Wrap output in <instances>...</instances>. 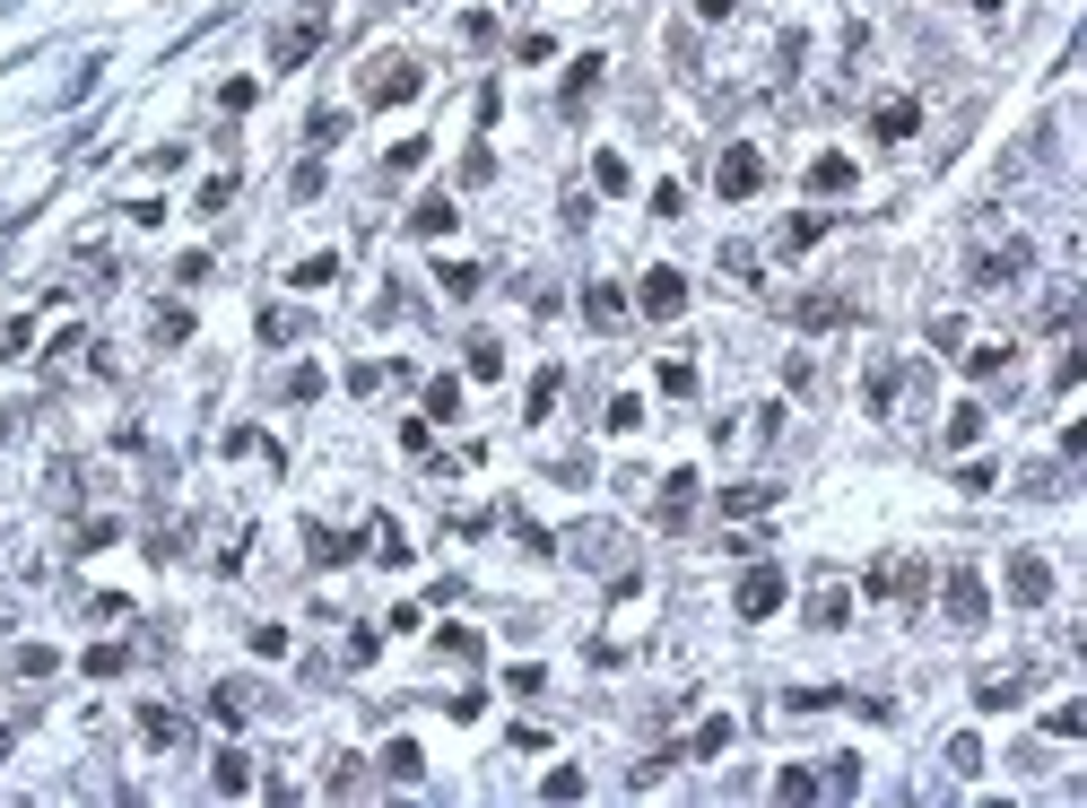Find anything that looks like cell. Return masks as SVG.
Here are the masks:
<instances>
[{
	"label": "cell",
	"instance_id": "obj_17",
	"mask_svg": "<svg viewBox=\"0 0 1087 808\" xmlns=\"http://www.w3.org/2000/svg\"><path fill=\"white\" fill-rule=\"evenodd\" d=\"M601 53H584V61H575V70H566V114H584V105H592V88H601Z\"/></svg>",
	"mask_w": 1087,
	"mask_h": 808
},
{
	"label": "cell",
	"instance_id": "obj_10",
	"mask_svg": "<svg viewBox=\"0 0 1087 808\" xmlns=\"http://www.w3.org/2000/svg\"><path fill=\"white\" fill-rule=\"evenodd\" d=\"M1009 600H1018V608H1044V600H1053V566H1044V557H1009Z\"/></svg>",
	"mask_w": 1087,
	"mask_h": 808
},
{
	"label": "cell",
	"instance_id": "obj_13",
	"mask_svg": "<svg viewBox=\"0 0 1087 808\" xmlns=\"http://www.w3.org/2000/svg\"><path fill=\"white\" fill-rule=\"evenodd\" d=\"M314 44H322V26H314V18H296V26H279V35H270V61H279V70H296Z\"/></svg>",
	"mask_w": 1087,
	"mask_h": 808
},
{
	"label": "cell",
	"instance_id": "obj_47",
	"mask_svg": "<svg viewBox=\"0 0 1087 808\" xmlns=\"http://www.w3.org/2000/svg\"><path fill=\"white\" fill-rule=\"evenodd\" d=\"M296 331H305V322H296L287 305H270V314H261V340H296Z\"/></svg>",
	"mask_w": 1087,
	"mask_h": 808
},
{
	"label": "cell",
	"instance_id": "obj_27",
	"mask_svg": "<svg viewBox=\"0 0 1087 808\" xmlns=\"http://www.w3.org/2000/svg\"><path fill=\"white\" fill-rule=\"evenodd\" d=\"M584 314H592V322H618V314H626V296H618V287H609V278H592V287H584Z\"/></svg>",
	"mask_w": 1087,
	"mask_h": 808
},
{
	"label": "cell",
	"instance_id": "obj_7",
	"mask_svg": "<svg viewBox=\"0 0 1087 808\" xmlns=\"http://www.w3.org/2000/svg\"><path fill=\"white\" fill-rule=\"evenodd\" d=\"M714 183H723V201H748L757 183H766V157L739 139V148H723V166H714Z\"/></svg>",
	"mask_w": 1087,
	"mask_h": 808
},
{
	"label": "cell",
	"instance_id": "obj_37",
	"mask_svg": "<svg viewBox=\"0 0 1087 808\" xmlns=\"http://www.w3.org/2000/svg\"><path fill=\"white\" fill-rule=\"evenodd\" d=\"M592 183H601V192H626L635 174H626V157H618V148H601V157H592Z\"/></svg>",
	"mask_w": 1087,
	"mask_h": 808
},
{
	"label": "cell",
	"instance_id": "obj_8",
	"mask_svg": "<svg viewBox=\"0 0 1087 808\" xmlns=\"http://www.w3.org/2000/svg\"><path fill=\"white\" fill-rule=\"evenodd\" d=\"M1027 687H1035V670H983V679H974V704H983V713H1018Z\"/></svg>",
	"mask_w": 1087,
	"mask_h": 808
},
{
	"label": "cell",
	"instance_id": "obj_41",
	"mask_svg": "<svg viewBox=\"0 0 1087 808\" xmlns=\"http://www.w3.org/2000/svg\"><path fill=\"white\" fill-rule=\"evenodd\" d=\"M1044 730H1053V739H1079V730H1087V704H1053Z\"/></svg>",
	"mask_w": 1087,
	"mask_h": 808
},
{
	"label": "cell",
	"instance_id": "obj_20",
	"mask_svg": "<svg viewBox=\"0 0 1087 808\" xmlns=\"http://www.w3.org/2000/svg\"><path fill=\"white\" fill-rule=\"evenodd\" d=\"M287 278H296V287H305V296H322V287H331V278H340V252H305V261H296V270H287Z\"/></svg>",
	"mask_w": 1087,
	"mask_h": 808
},
{
	"label": "cell",
	"instance_id": "obj_12",
	"mask_svg": "<svg viewBox=\"0 0 1087 808\" xmlns=\"http://www.w3.org/2000/svg\"><path fill=\"white\" fill-rule=\"evenodd\" d=\"M922 566H914V557H896V566H870V591H887V600H922Z\"/></svg>",
	"mask_w": 1087,
	"mask_h": 808
},
{
	"label": "cell",
	"instance_id": "obj_38",
	"mask_svg": "<svg viewBox=\"0 0 1087 808\" xmlns=\"http://www.w3.org/2000/svg\"><path fill=\"white\" fill-rule=\"evenodd\" d=\"M774 792H783V800H818V774H809V765H783Z\"/></svg>",
	"mask_w": 1087,
	"mask_h": 808
},
{
	"label": "cell",
	"instance_id": "obj_42",
	"mask_svg": "<svg viewBox=\"0 0 1087 808\" xmlns=\"http://www.w3.org/2000/svg\"><path fill=\"white\" fill-rule=\"evenodd\" d=\"M305 139H314V148H331V139H349V114H340V105H331V114H314V122H305Z\"/></svg>",
	"mask_w": 1087,
	"mask_h": 808
},
{
	"label": "cell",
	"instance_id": "obj_50",
	"mask_svg": "<svg viewBox=\"0 0 1087 808\" xmlns=\"http://www.w3.org/2000/svg\"><path fill=\"white\" fill-rule=\"evenodd\" d=\"M540 792H548V800H584V774H575V765H557V774H548Z\"/></svg>",
	"mask_w": 1087,
	"mask_h": 808
},
{
	"label": "cell",
	"instance_id": "obj_43",
	"mask_svg": "<svg viewBox=\"0 0 1087 808\" xmlns=\"http://www.w3.org/2000/svg\"><path fill=\"white\" fill-rule=\"evenodd\" d=\"M1009 365V340H983V348H966V374H1000Z\"/></svg>",
	"mask_w": 1087,
	"mask_h": 808
},
{
	"label": "cell",
	"instance_id": "obj_3",
	"mask_svg": "<svg viewBox=\"0 0 1087 808\" xmlns=\"http://www.w3.org/2000/svg\"><path fill=\"white\" fill-rule=\"evenodd\" d=\"M418 88H427L418 61H374V70H365V105H409Z\"/></svg>",
	"mask_w": 1087,
	"mask_h": 808
},
{
	"label": "cell",
	"instance_id": "obj_40",
	"mask_svg": "<svg viewBox=\"0 0 1087 808\" xmlns=\"http://www.w3.org/2000/svg\"><path fill=\"white\" fill-rule=\"evenodd\" d=\"M122 661H131V652H122V644H88V661H79V670H88V679H114Z\"/></svg>",
	"mask_w": 1087,
	"mask_h": 808
},
{
	"label": "cell",
	"instance_id": "obj_55",
	"mask_svg": "<svg viewBox=\"0 0 1087 808\" xmlns=\"http://www.w3.org/2000/svg\"><path fill=\"white\" fill-rule=\"evenodd\" d=\"M0 756H9V730H0Z\"/></svg>",
	"mask_w": 1087,
	"mask_h": 808
},
{
	"label": "cell",
	"instance_id": "obj_28",
	"mask_svg": "<svg viewBox=\"0 0 1087 808\" xmlns=\"http://www.w3.org/2000/svg\"><path fill=\"white\" fill-rule=\"evenodd\" d=\"M427 418H462V374H435L427 383Z\"/></svg>",
	"mask_w": 1087,
	"mask_h": 808
},
{
	"label": "cell",
	"instance_id": "obj_53",
	"mask_svg": "<svg viewBox=\"0 0 1087 808\" xmlns=\"http://www.w3.org/2000/svg\"><path fill=\"white\" fill-rule=\"evenodd\" d=\"M731 9H739V0H697V18H731Z\"/></svg>",
	"mask_w": 1087,
	"mask_h": 808
},
{
	"label": "cell",
	"instance_id": "obj_2",
	"mask_svg": "<svg viewBox=\"0 0 1087 808\" xmlns=\"http://www.w3.org/2000/svg\"><path fill=\"white\" fill-rule=\"evenodd\" d=\"M1035 270V252H1027V235H1009V243H992V252H974V287H1018Z\"/></svg>",
	"mask_w": 1087,
	"mask_h": 808
},
{
	"label": "cell",
	"instance_id": "obj_14",
	"mask_svg": "<svg viewBox=\"0 0 1087 808\" xmlns=\"http://www.w3.org/2000/svg\"><path fill=\"white\" fill-rule=\"evenodd\" d=\"M462 227V209H453V192H427L418 209H409V235H453Z\"/></svg>",
	"mask_w": 1087,
	"mask_h": 808
},
{
	"label": "cell",
	"instance_id": "obj_32",
	"mask_svg": "<svg viewBox=\"0 0 1087 808\" xmlns=\"http://www.w3.org/2000/svg\"><path fill=\"white\" fill-rule=\"evenodd\" d=\"M609 435H635V426H644V400H635V391H618V400H609V418H601Z\"/></svg>",
	"mask_w": 1087,
	"mask_h": 808
},
{
	"label": "cell",
	"instance_id": "obj_26",
	"mask_svg": "<svg viewBox=\"0 0 1087 808\" xmlns=\"http://www.w3.org/2000/svg\"><path fill=\"white\" fill-rule=\"evenodd\" d=\"M845 582H818V591H809V626H845Z\"/></svg>",
	"mask_w": 1087,
	"mask_h": 808
},
{
	"label": "cell",
	"instance_id": "obj_51",
	"mask_svg": "<svg viewBox=\"0 0 1087 808\" xmlns=\"http://www.w3.org/2000/svg\"><path fill=\"white\" fill-rule=\"evenodd\" d=\"M496 174V148H462V183H487Z\"/></svg>",
	"mask_w": 1087,
	"mask_h": 808
},
{
	"label": "cell",
	"instance_id": "obj_46",
	"mask_svg": "<svg viewBox=\"0 0 1087 808\" xmlns=\"http://www.w3.org/2000/svg\"><path fill=\"white\" fill-rule=\"evenodd\" d=\"M157 340H192V314L183 305H157Z\"/></svg>",
	"mask_w": 1087,
	"mask_h": 808
},
{
	"label": "cell",
	"instance_id": "obj_15",
	"mask_svg": "<svg viewBox=\"0 0 1087 808\" xmlns=\"http://www.w3.org/2000/svg\"><path fill=\"white\" fill-rule=\"evenodd\" d=\"M210 783H218L227 800H244V792H252V756H244V748H227V756H210Z\"/></svg>",
	"mask_w": 1087,
	"mask_h": 808
},
{
	"label": "cell",
	"instance_id": "obj_48",
	"mask_svg": "<svg viewBox=\"0 0 1087 808\" xmlns=\"http://www.w3.org/2000/svg\"><path fill=\"white\" fill-rule=\"evenodd\" d=\"M661 391H670V400H688V391H697V365H679V356H670V365H661Z\"/></svg>",
	"mask_w": 1087,
	"mask_h": 808
},
{
	"label": "cell",
	"instance_id": "obj_35",
	"mask_svg": "<svg viewBox=\"0 0 1087 808\" xmlns=\"http://www.w3.org/2000/svg\"><path fill=\"white\" fill-rule=\"evenodd\" d=\"M575 557H584V566H609V557H618V531H575Z\"/></svg>",
	"mask_w": 1087,
	"mask_h": 808
},
{
	"label": "cell",
	"instance_id": "obj_49",
	"mask_svg": "<svg viewBox=\"0 0 1087 808\" xmlns=\"http://www.w3.org/2000/svg\"><path fill=\"white\" fill-rule=\"evenodd\" d=\"M557 391H566V374H540V383H531V418H548V409H557Z\"/></svg>",
	"mask_w": 1087,
	"mask_h": 808
},
{
	"label": "cell",
	"instance_id": "obj_29",
	"mask_svg": "<svg viewBox=\"0 0 1087 808\" xmlns=\"http://www.w3.org/2000/svg\"><path fill=\"white\" fill-rule=\"evenodd\" d=\"M974 435H983V400H958V409H949V444L966 453Z\"/></svg>",
	"mask_w": 1087,
	"mask_h": 808
},
{
	"label": "cell",
	"instance_id": "obj_52",
	"mask_svg": "<svg viewBox=\"0 0 1087 808\" xmlns=\"http://www.w3.org/2000/svg\"><path fill=\"white\" fill-rule=\"evenodd\" d=\"M958 487H966V496H992L1000 478H992V462H966V469H958Z\"/></svg>",
	"mask_w": 1087,
	"mask_h": 808
},
{
	"label": "cell",
	"instance_id": "obj_44",
	"mask_svg": "<svg viewBox=\"0 0 1087 808\" xmlns=\"http://www.w3.org/2000/svg\"><path fill=\"white\" fill-rule=\"evenodd\" d=\"M383 166H392V174H418V166H427V139H392V157H383Z\"/></svg>",
	"mask_w": 1087,
	"mask_h": 808
},
{
	"label": "cell",
	"instance_id": "obj_22",
	"mask_svg": "<svg viewBox=\"0 0 1087 808\" xmlns=\"http://www.w3.org/2000/svg\"><path fill=\"white\" fill-rule=\"evenodd\" d=\"M435 278H444V296H453V305H471V296L487 287V270H479V261H444Z\"/></svg>",
	"mask_w": 1087,
	"mask_h": 808
},
{
	"label": "cell",
	"instance_id": "obj_11",
	"mask_svg": "<svg viewBox=\"0 0 1087 808\" xmlns=\"http://www.w3.org/2000/svg\"><path fill=\"white\" fill-rule=\"evenodd\" d=\"M914 122H922L914 96H887V105H870V139H914Z\"/></svg>",
	"mask_w": 1087,
	"mask_h": 808
},
{
	"label": "cell",
	"instance_id": "obj_36",
	"mask_svg": "<svg viewBox=\"0 0 1087 808\" xmlns=\"http://www.w3.org/2000/svg\"><path fill=\"white\" fill-rule=\"evenodd\" d=\"M723 748H731V713H714V721L688 739V756H723Z\"/></svg>",
	"mask_w": 1087,
	"mask_h": 808
},
{
	"label": "cell",
	"instance_id": "obj_9",
	"mask_svg": "<svg viewBox=\"0 0 1087 808\" xmlns=\"http://www.w3.org/2000/svg\"><path fill=\"white\" fill-rule=\"evenodd\" d=\"M358 548H365V531H331V522H305V557H314V566H349Z\"/></svg>",
	"mask_w": 1087,
	"mask_h": 808
},
{
	"label": "cell",
	"instance_id": "obj_19",
	"mask_svg": "<svg viewBox=\"0 0 1087 808\" xmlns=\"http://www.w3.org/2000/svg\"><path fill=\"white\" fill-rule=\"evenodd\" d=\"M809 192H827V201H836V192H852V157H845V148H827V157L809 166Z\"/></svg>",
	"mask_w": 1087,
	"mask_h": 808
},
{
	"label": "cell",
	"instance_id": "obj_21",
	"mask_svg": "<svg viewBox=\"0 0 1087 808\" xmlns=\"http://www.w3.org/2000/svg\"><path fill=\"white\" fill-rule=\"evenodd\" d=\"M139 739H148V748H174V739H183V713H174V704H148V713H139Z\"/></svg>",
	"mask_w": 1087,
	"mask_h": 808
},
{
	"label": "cell",
	"instance_id": "obj_5",
	"mask_svg": "<svg viewBox=\"0 0 1087 808\" xmlns=\"http://www.w3.org/2000/svg\"><path fill=\"white\" fill-rule=\"evenodd\" d=\"M635 305H644L653 322H679V314H688V278H679V270H644V287H635Z\"/></svg>",
	"mask_w": 1087,
	"mask_h": 808
},
{
	"label": "cell",
	"instance_id": "obj_24",
	"mask_svg": "<svg viewBox=\"0 0 1087 808\" xmlns=\"http://www.w3.org/2000/svg\"><path fill=\"white\" fill-rule=\"evenodd\" d=\"M383 774H392V783H418V774H427L418 739H392V748H383Z\"/></svg>",
	"mask_w": 1087,
	"mask_h": 808
},
{
	"label": "cell",
	"instance_id": "obj_25",
	"mask_svg": "<svg viewBox=\"0 0 1087 808\" xmlns=\"http://www.w3.org/2000/svg\"><path fill=\"white\" fill-rule=\"evenodd\" d=\"M845 314H852L845 296H801V331H836Z\"/></svg>",
	"mask_w": 1087,
	"mask_h": 808
},
{
	"label": "cell",
	"instance_id": "obj_31",
	"mask_svg": "<svg viewBox=\"0 0 1087 808\" xmlns=\"http://www.w3.org/2000/svg\"><path fill=\"white\" fill-rule=\"evenodd\" d=\"M9 670H18V679H53V644H18Z\"/></svg>",
	"mask_w": 1087,
	"mask_h": 808
},
{
	"label": "cell",
	"instance_id": "obj_45",
	"mask_svg": "<svg viewBox=\"0 0 1087 808\" xmlns=\"http://www.w3.org/2000/svg\"><path fill=\"white\" fill-rule=\"evenodd\" d=\"M227 201H236V183H227V174H210V183H201V201H192V209H201V218H218V209H227Z\"/></svg>",
	"mask_w": 1087,
	"mask_h": 808
},
{
	"label": "cell",
	"instance_id": "obj_23",
	"mask_svg": "<svg viewBox=\"0 0 1087 808\" xmlns=\"http://www.w3.org/2000/svg\"><path fill=\"white\" fill-rule=\"evenodd\" d=\"M818 235H827V218H818V209H801V218H783V235H774V252H809Z\"/></svg>",
	"mask_w": 1087,
	"mask_h": 808
},
{
	"label": "cell",
	"instance_id": "obj_4",
	"mask_svg": "<svg viewBox=\"0 0 1087 808\" xmlns=\"http://www.w3.org/2000/svg\"><path fill=\"white\" fill-rule=\"evenodd\" d=\"M940 600H949V626H958V635H974V626H983V574H974V566H949Z\"/></svg>",
	"mask_w": 1087,
	"mask_h": 808
},
{
	"label": "cell",
	"instance_id": "obj_34",
	"mask_svg": "<svg viewBox=\"0 0 1087 808\" xmlns=\"http://www.w3.org/2000/svg\"><path fill=\"white\" fill-rule=\"evenodd\" d=\"M365 792V765L358 756H331V800H358Z\"/></svg>",
	"mask_w": 1087,
	"mask_h": 808
},
{
	"label": "cell",
	"instance_id": "obj_6",
	"mask_svg": "<svg viewBox=\"0 0 1087 808\" xmlns=\"http://www.w3.org/2000/svg\"><path fill=\"white\" fill-rule=\"evenodd\" d=\"M697 487H705L697 469H670V478H661V504H653V522H661V531H688V522H697Z\"/></svg>",
	"mask_w": 1087,
	"mask_h": 808
},
{
	"label": "cell",
	"instance_id": "obj_1",
	"mask_svg": "<svg viewBox=\"0 0 1087 808\" xmlns=\"http://www.w3.org/2000/svg\"><path fill=\"white\" fill-rule=\"evenodd\" d=\"M783 591H792V582H783V566H774V557H757V566L739 574V591H731V600H739V617L757 626V617H774V608H783Z\"/></svg>",
	"mask_w": 1087,
	"mask_h": 808
},
{
	"label": "cell",
	"instance_id": "obj_18",
	"mask_svg": "<svg viewBox=\"0 0 1087 808\" xmlns=\"http://www.w3.org/2000/svg\"><path fill=\"white\" fill-rule=\"evenodd\" d=\"M244 713H252V687H244V679H227V687H210V721H227V730H244Z\"/></svg>",
	"mask_w": 1087,
	"mask_h": 808
},
{
	"label": "cell",
	"instance_id": "obj_33",
	"mask_svg": "<svg viewBox=\"0 0 1087 808\" xmlns=\"http://www.w3.org/2000/svg\"><path fill=\"white\" fill-rule=\"evenodd\" d=\"M471 374H479V383H496V374H505V340H471Z\"/></svg>",
	"mask_w": 1087,
	"mask_h": 808
},
{
	"label": "cell",
	"instance_id": "obj_30",
	"mask_svg": "<svg viewBox=\"0 0 1087 808\" xmlns=\"http://www.w3.org/2000/svg\"><path fill=\"white\" fill-rule=\"evenodd\" d=\"M314 391H322V365H287L279 374V400H314Z\"/></svg>",
	"mask_w": 1087,
	"mask_h": 808
},
{
	"label": "cell",
	"instance_id": "obj_16",
	"mask_svg": "<svg viewBox=\"0 0 1087 808\" xmlns=\"http://www.w3.org/2000/svg\"><path fill=\"white\" fill-rule=\"evenodd\" d=\"M365 557H374V566H409V539H400V522H365Z\"/></svg>",
	"mask_w": 1087,
	"mask_h": 808
},
{
	"label": "cell",
	"instance_id": "obj_39",
	"mask_svg": "<svg viewBox=\"0 0 1087 808\" xmlns=\"http://www.w3.org/2000/svg\"><path fill=\"white\" fill-rule=\"evenodd\" d=\"M774 504V487H723V513H766Z\"/></svg>",
	"mask_w": 1087,
	"mask_h": 808
},
{
	"label": "cell",
	"instance_id": "obj_54",
	"mask_svg": "<svg viewBox=\"0 0 1087 808\" xmlns=\"http://www.w3.org/2000/svg\"><path fill=\"white\" fill-rule=\"evenodd\" d=\"M974 9H1000V0H974Z\"/></svg>",
	"mask_w": 1087,
	"mask_h": 808
}]
</instances>
